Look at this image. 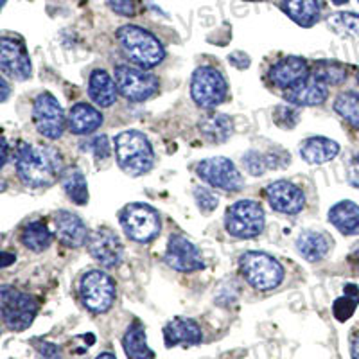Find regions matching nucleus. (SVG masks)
I'll return each mask as SVG.
<instances>
[{
    "label": "nucleus",
    "instance_id": "f257e3e1",
    "mask_svg": "<svg viewBox=\"0 0 359 359\" xmlns=\"http://www.w3.org/2000/svg\"><path fill=\"white\" fill-rule=\"evenodd\" d=\"M17 171L29 187H49L57 178H62L65 169L57 149L22 142L17 151Z\"/></svg>",
    "mask_w": 359,
    "mask_h": 359
},
{
    "label": "nucleus",
    "instance_id": "f03ea898",
    "mask_svg": "<svg viewBox=\"0 0 359 359\" xmlns=\"http://www.w3.org/2000/svg\"><path fill=\"white\" fill-rule=\"evenodd\" d=\"M115 156L124 172L130 176H140L147 172L155 163V153L140 131H123L115 137Z\"/></svg>",
    "mask_w": 359,
    "mask_h": 359
},
{
    "label": "nucleus",
    "instance_id": "7ed1b4c3",
    "mask_svg": "<svg viewBox=\"0 0 359 359\" xmlns=\"http://www.w3.org/2000/svg\"><path fill=\"white\" fill-rule=\"evenodd\" d=\"M117 38L123 45V49L130 56V60L139 63L144 69H151V67L158 65L165 57V49L156 40L155 34L139 27V25H124L117 31Z\"/></svg>",
    "mask_w": 359,
    "mask_h": 359
},
{
    "label": "nucleus",
    "instance_id": "20e7f679",
    "mask_svg": "<svg viewBox=\"0 0 359 359\" xmlns=\"http://www.w3.org/2000/svg\"><path fill=\"white\" fill-rule=\"evenodd\" d=\"M239 268L250 286L259 291L275 290L284 280L280 262L264 252H246L239 259Z\"/></svg>",
    "mask_w": 359,
    "mask_h": 359
},
{
    "label": "nucleus",
    "instance_id": "39448f33",
    "mask_svg": "<svg viewBox=\"0 0 359 359\" xmlns=\"http://www.w3.org/2000/svg\"><path fill=\"white\" fill-rule=\"evenodd\" d=\"M266 216L261 203L252 200L236 201L226 208L224 214V226L226 232L239 239H252L262 233L264 230Z\"/></svg>",
    "mask_w": 359,
    "mask_h": 359
},
{
    "label": "nucleus",
    "instance_id": "423d86ee",
    "mask_svg": "<svg viewBox=\"0 0 359 359\" xmlns=\"http://www.w3.org/2000/svg\"><path fill=\"white\" fill-rule=\"evenodd\" d=\"M0 307L8 329L17 332L25 331L38 313V302L31 294L9 286H2L0 290Z\"/></svg>",
    "mask_w": 359,
    "mask_h": 359
},
{
    "label": "nucleus",
    "instance_id": "0eeeda50",
    "mask_svg": "<svg viewBox=\"0 0 359 359\" xmlns=\"http://www.w3.org/2000/svg\"><path fill=\"white\" fill-rule=\"evenodd\" d=\"M229 85L223 74L214 67H198L192 74L191 95L198 107L216 108L226 99Z\"/></svg>",
    "mask_w": 359,
    "mask_h": 359
},
{
    "label": "nucleus",
    "instance_id": "6e6552de",
    "mask_svg": "<svg viewBox=\"0 0 359 359\" xmlns=\"http://www.w3.org/2000/svg\"><path fill=\"white\" fill-rule=\"evenodd\" d=\"M124 233L135 243H149L160 233V217L146 203H131L121 212Z\"/></svg>",
    "mask_w": 359,
    "mask_h": 359
},
{
    "label": "nucleus",
    "instance_id": "1a4fd4ad",
    "mask_svg": "<svg viewBox=\"0 0 359 359\" xmlns=\"http://www.w3.org/2000/svg\"><path fill=\"white\" fill-rule=\"evenodd\" d=\"M79 294L86 309L92 313H107L115 300V284L111 277L101 269H92L83 275Z\"/></svg>",
    "mask_w": 359,
    "mask_h": 359
},
{
    "label": "nucleus",
    "instance_id": "9d476101",
    "mask_svg": "<svg viewBox=\"0 0 359 359\" xmlns=\"http://www.w3.org/2000/svg\"><path fill=\"white\" fill-rule=\"evenodd\" d=\"M115 83H117L118 92L131 102L146 101L158 90L156 76L130 65H118L115 69Z\"/></svg>",
    "mask_w": 359,
    "mask_h": 359
},
{
    "label": "nucleus",
    "instance_id": "9b49d317",
    "mask_svg": "<svg viewBox=\"0 0 359 359\" xmlns=\"http://www.w3.org/2000/svg\"><path fill=\"white\" fill-rule=\"evenodd\" d=\"M33 121L38 133L45 139H60L65 131V114L62 104L49 92L38 95L33 104Z\"/></svg>",
    "mask_w": 359,
    "mask_h": 359
},
{
    "label": "nucleus",
    "instance_id": "f8f14e48",
    "mask_svg": "<svg viewBox=\"0 0 359 359\" xmlns=\"http://www.w3.org/2000/svg\"><path fill=\"white\" fill-rule=\"evenodd\" d=\"M196 172L208 185L223 189V191L237 192L241 191L243 185H245L241 172L237 171L232 160L224 158V156L203 160V162L198 163Z\"/></svg>",
    "mask_w": 359,
    "mask_h": 359
},
{
    "label": "nucleus",
    "instance_id": "ddd939ff",
    "mask_svg": "<svg viewBox=\"0 0 359 359\" xmlns=\"http://www.w3.org/2000/svg\"><path fill=\"white\" fill-rule=\"evenodd\" d=\"M86 248H88L92 259L104 268H114L123 261V243H121L117 233L110 229L94 230L86 241Z\"/></svg>",
    "mask_w": 359,
    "mask_h": 359
},
{
    "label": "nucleus",
    "instance_id": "4468645a",
    "mask_svg": "<svg viewBox=\"0 0 359 359\" xmlns=\"http://www.w3.org/2000/svg\"><path fill=\"white\" fill-rule=\"evenodd\" d=\"M266 200L269 207L280 214H294L302 212L306 207V194L298 185L291 184L287 180H277L266 187Z\"/></svg>",
    "mask_w": 359,
    "mask_h": 359
},
{
    "label": "nucleus",
    "instance_id": "2eb2a0df",
    "mask_svg": "<svg viewBox=\"0 0 359 359\" xmlns=\"http://www.w3.org/2000/svg\"><path fill=\"white\" fill-rule=\"evenodd\" d=\"M165 264L182 273H191V271L205 268L200 250L185 236L169 237L168 250H165Z\"/></svg>",
    "mask_w": 359,
    "mask_h": 359
},
{
    "label": "nucleus",
    "instance_id": "dca6fc26",
    "mask_svg": "<svg viewBox=\"0 0 359 359\" xmlns=\"http://www.w3.org/2000/svg\"><path fill=\"white\" fill-rule=\"evenodd\" d=\"M0 69L9 78L24 81L31 78V60L24 43L15 38L4 36L0 41Z\"/></svg>",
    "mask_w": 359,
    "mask_h": 359
},
{
    "label": "nucleus",
    "instance_id": "f3484780",
    "mask_svg": "<svg viewBox=\"0 0 359 359\" xmlns=\"http://www.w3.org/2000/svg\"><path fill=\"white\" fill-rule=\"evenodd\" d=\"M327 95H329L327 85L318 81L314 76H309V78L284 90L286 101L291 104H297V107H318L327 101Z\"/></svg>",
    "mask_w": 359,
    "mask_h": 359
},
{
    "label": "nucleus",
    "instance_id": "a211bd4d",
    "mask_svg": "<svg viewBox=\"0 0 359 359\" xmlns=\"http://www.w3.org/2000/svg\"><path fill=\"white\" fill-rule=\"evenodd\" d=\"M54 230H56L57 239L69 248H79L88 241V230L86 224L79 216L67 210H60L54 216Z\"/></svg>",
    "mask_w": 359,
    "mask_h": 359
},
{
    "label": "nucleus",
    "instance_id": "6ab92c4d",
    "mask_svg": "<svg viewBox=\"0 0 359 359\" xmlns=\"http://www.w3.org/2000/svg\"><path fill=\"white\" fill-rule=\"evenodd\" d=\"M311 76V67L304 57L298 56H287L275 63L271 72H269V79L273 81L275 86L286 90L290 86L297 85L298 81L309 78Z\"/></svg>",
    "mask_w": 359,
    "mask_h": 359
},
{
    "label": "nucleus",
    "instance_id": "aec40b11",
    "mask_svg": "<svg viewBox=\"0 0 359 359\" xmlns=\"http://www.w3.org/2000/svg\"><path fill=\"white\" fill-rule=\"evenodd\" d=\"M201 338L203 334L200 325L191 318H175L163 327V339L169 348L176 345H185V347L198 345Z\"/></svg>",
    "mask_w": 359,
    "mask_h": 359
},
{
    "label": "nucleus",
    "instance_id": "412c9836",
    "mask_svg": "<svg viewBox=\"0 0 359 359\" xmlns=\"http://www.w3.org/2000/svg\"><path fill=\"white\" fill-rule=\"evenodd\" d=\"M88 95L97 107H111L115 99H117V83H114V79H111V76L107 70H94V72L90 74Z\"/></svg>",
    "mask_w": 359,
    "mask_h": 359
},
{
    "label": "nucleus",
    "instance_id": "4be33fe9",
    "mask_svg": "<svg viewBox=\"0 0 359 359\" xmlns=\"http://www.w3.org/2000/svg\"><path fill=\"white\" fill-rule=\"evenodd\" d=\"M329 221L343 236H359V205L354 201H339L329 210Z\"/></svg>",
    "mask_w": 359,
    "mask_h": 359
},
{
    "label": "nucleus",
    "instance_id": "5701e85b",
    "mask_svg": "<svg viewBox=\"0 0 359 359\" xmlns=\"http://www.w3.org/2000/svg\"><path fill=\"white\" fill-rule=\"evenodd\" d=\"M339 153V144L327 137H311L300 146V156L309 163H327Z\"/></svg>",
    "mask_w": 359,
    "mask_h": 359
},
{
    "label": "nucleus",
    "instance_id": "b1692460",
    "mask_svg": "<svg viewBox=\"0 0 359 359\" xmlns=\"http://www.w3.org/2000/svg\"><path fill=\"white\" fill-rule=\"evenodd\" d=\"M331 248L329 237L322 232H314V230H306L298 236L297 250L306 261L318 262L325 257Z\"/></svg>",
    "mask_w": 359,
    "mask_h": 359
},
{
    "label": "nucleus",
    "instance_id": "393cba45",
    "mask_svg": "<svg viewBox=\"0 0 359 359\" xmlns=\"http://www.w3.org/2000/svg\"><path fill=\"white\" fill-rule=\"evenodd\" d=\"M102 124L101 111L95 110L94 107H90L86 102H79L76 107H72L69 114V128L72 133L76 135H88L92 131L97 130Z\"/></svg>",
    "mask_w": 359,
    "mask_h": 359
},
{
    "label": "nucleus",
    "instance_id": "a878e982",
    "mask_svg": "<svg viewBox=\"0 0 359 359\" xmlns=\"http://www.w3.org/2000/svg\"><path fill=\"white\" fill-rule=\"evenodd\" d=\"M282 11L286 13L294 24L311 27L318 22L320 4L318 0H282Z\"/></svg>",
    "mask_w": 359,
    "mask_h": 359
},
{
    "label": "nucleus",
    "instance_id": "bb28decb",
    "mask_svg": "<svg viewBox=\"0 0 359 359\" xmlns=\"http://www.w3.org/2000/svg\"><path fill=\"white\" fill-rule=\"evenodd\" d=\"M123 347L128 359H155V352L147 345L146 329L139 322L131 323L128 327V331L123 339Z\"/></svg>",
    "mask_w": 359,
    "mask_h": 359
},
{
    "label": "nucleus",
    "instance_id": "cd10ccee",
    "mask_svg": "<svg viewBox=\"0 0 359 359\" xmlns=\"http://www.w3.org/2000/svg\"><path fill=\"white\" fill-rule=\"evenodd\" d=\"M232 118L224 114H212L207 115L200 121V131L208 142L221 144L232 135Z\"/></svg>",
    "mask_w": 359,
    "mask_h": 359
},
{
    "label": "nucleus",
    "instance_id": "c85d7f7f",
    "mask_svg": "<svg viewBox=\"0 0 359 359\" xmlns=\"http://www.w3.org/2000/svg\"><path fill=\"white\" fill-rule=\"evenodd\" d=\"M62 185L65 189L67 196L74 201L76 205H86L88 203V185H86V178L78 168H69L63 171L62 175Z\"/></svg>",
    "mask_w": 359,
    "mask_h": 359
},
{
    "label": "nucleus",
    "instance_id": "c756f323",
    "mask_svg": "<svg viewBox=\"0 0 359 359\" xmlns=\"http://www.w3.org/2000/svg\"><path fill=\"white\" fill-rule=\"evenodd\" d=\"M20 237L25 248H29L31 252L36 253L47 250L50 246V243H53V233L47 229V224L40 223V221L25 224Z\"/></svg>",
    "mask_w": 359,
    "mask_h": 359
},
{
    "label": "nucleus",
    "instance_id": "7c9ffc66",
    "mask_svg": "<svg viewBox=\"0 0 359 359\" xmlns=\"http://www.w3.org/2000/svg\"><path fill=\"white\" fill-rule=\"evenodd\" d=\"M311 74L325 85H339L347 78V65L332 62V60H322V62L314 63Z\"/></svg>",
    "mask_w": 359,
    "mask_h": 359
},
{
    "label": "nucleus",
    "instance_id": "2f4dec72",
    "mask_svg": "<svg viewBox=\"0 0 359 359\" xmlns=\"http://www.w3.org/2000/svg\"><path fill=\"white\" fill-rule=\"evenodd\" d=\"M329 27L343 38L359 36V15L348 11L334 13L329 17Z\"/></svg>",
    "mask_w": 359,
    "mask_h": 359
},
{
    "label": "nucleus",
    "instance_id": "473e14b6",
    "mask_svg": "<svg viewBox=\"0 0 359 359\" xmlns=\"http://www.w3.org/2000/svg\"><path fill=\"white\" fill-rule=\"evenodd\" d=\"M334 110L347 123H351L354 128H359V94H354V92L339 94L334 101Z\"/></svg>",
    "mask_w": 359,
    "mask_h": 359
},
{
    "label": "nucleus",
    "instance_id": "72a5a7b5",
    "mask_svg": "<svg viewBox=\"0 0 359 359\" xmlns=\"http://www.w3.org/2000/svg\"><path fill=\"white\" fill-rule=\"evenodd\" d=\"M243 163H245L246 171L252 176L264 175L268 169H278L284 162H278L277 155H262L257 151H248L243 156Z\"/></svg>",
    "mask_w": 359,
    "mask_h": 359
},
{
    "label": "nucleus",
    "instance_id": "f704fd0d",
    "mask_svg": "<svg viewBox=\"0 0 359 359\" xmlns=\"http://www.w3.org/2000/svg\"><path fill=\"white\" fill-rule=\"evenodd\" d=\"M359 304V291H355L354 294H347L341 298H338L334 302V316L339 320V322H345L348 320L354 314L355 307Z\"/></svg>",
    "mask_w": 359,
    "mask_h": 359
},
{
    "label": "nucleus",
    "instance_id": "c9c22d12",
    "mask_svg": "<svg viewBox=\"0 0 359 359\" xmlns=\"http://www.w3.org/2000/svg\"><path fill=\"white\" fill-rule=\"evenodd\" d=\"M194 200H196V205L205 214H210L212 210H216L217 203H219V198L207 187L194 189Z\"/></svg>",
    "mask_w": 359,
    "mask_h": 359
},
{
    "label": "nucleus",
    "instance_id": "e433bc0d",
    "mask_svg": "<svg viewBox=\"0 0 359 359\" xmlns=\"http://www.w3.org/2000/svg\"><path fill=\"white\" fill-rule=\"evenodd\" d=\"M273 121L277 123L278 128H294L298 123V111L290 107H278L273 111Z\"/></svg>",
    "mask_w": 359,
    "mask_h": 359
},
{
    "label": "nucleus",
    "instance_id": "4c0bfd02",
    "mask_svg": "<svg viewBox=\"0 0 359 359\" xmlns=\"http://www.w3.org/2000/svg\"><path fill=\"white\" fill-rule=\"evenodd\" d=\"M90 147H92V151L95 153V156L101 160L108 158L110 156V140H108L107 135H101V137H95L92 142H90Z\"/></svg>",
    "mask_w": 359,
    "mask_h": 359
},
{
    "label": "nucleus",
    "instance_id": "58836bf2",
    "mask_svg": "<svg viewBox=\"0 0 359 359\" xmlns=\"http://www.w3.org/2000/svg\"><path fill=\"white\" fill-rule=\"evenodd\" d=\"M107 4L115 13L123 15V17H131L135 15V4L133 0H107Z\"/></svg>",
    "mask_w": 359,
    "mask_h": 359
},
{
    "label": "nucleus",
    "instance_id": "ea45409f",
    "mask_svg": "<svg viewBox=\"0 0 359 359\" xmlns=\"http://www.w3.org/2000/svg\"><path fill=\"white\" fill-rule=\"evenodd\" d=\"M38 348V354H40L41 359H60L62 358V352H60V348L56 347V345H53V343H38L36 345Z\"/></svg>",
    "mask_w": 359,
    "mask_h": 359
},
{
    "label": "nucleus",
    "instance_id": "a19ab883",
    "mask_svg": "<svg viewBox=\"0 0 359 359\" xmlns=\"http://www.w3.org/2000/svg\"><path fill=\"white\" fill-rule=\"evenodd\" d=\"M229 62L233 63V65H236L237 69H248L250 57L246 56L245 53H239V50H237V53L230 54V56H229Z\"/></svg>",
    "mask_w": 359,
    "mask_h": 359
},
{
    "label": "nucleus",
    "instance_id": "79ce46f5",
    "mask_svg": "<svg viewBox=\"0 0 359 359\" xmlns=\"http://www.w3.org/2000/svg\"><path fill=\"white\" fill-rule=\"evenodd\" d=\"M351 352H352V359H359V332L355 334V338L352 339Z\"/></svg>",
    "mask_w": 359,
    "mask_h": 359
},
{
    "label": "nucleus",
    "instance_id": "37998d69",
    "mask_svg": "<svg viewBox=\"0 0 359 359\" xmlns=\"http://www.w3.org/2000/svg\"><path fill=\"white\" fill-rule=\"evenodd\" d=\"M0 86H2V99H0V101L6 102L9 97V86H8V81H6L4 78L0 79Z\"/></svg>",
    "mask_w": 359,
    "mask_h": 359
},
{
    "label": "nucleus",
    "instance_id": "c03bdc74",
    "mask_svg": "<svg viewBox=\"0 0 359 359\" xmlns=\"http://www.w3.org/2000/svg\"><path fill=\"white\" fill-rule=\"evenodd\" d=\"M348 261H351L352 264L359 269V245L351 252V257H348Z\"/></svg>",
    "mask_w": 359,
    "mask_h": 359
},
{
    "label": "nucleus",
    "instance_id": "a18cd8bd",
    "mask_svg": "<svg viewBox=\"0 0 359 359\" xmlns=\"http://www.w3.org/2000/svg\"><path fill=\"white\" fill-rule=\"evenodd\" d=\"M8 162V140L2 139V165H6Z\"/></svg>",
    "mask_w": 359,
    "mask_h": 359
},
{
    "label": "nucleus",
    "instance_id": "49530a36",
    "mask_svg": "<svg viewBox=\"0 0 359 359\" xmlns=\"http://www.w3.org/2000/svg\"><path fill=\"white\" fill-rule=\"evenodd\" d=\"M95 359H117V358H115L114 354H110V352H104V354H99Z\"/></svg>",
    "mask_w": 359,
    "mask_h": 359
},
{
    "label": "nucleus",
    "instance_id": "de8ad7c7",
    "mask_svg": "<svg viewBox=\"0 0 359 359\" xmlns=\"http://www.w3.org/2000/svg\"><path fill=\"white\" fill-rule=\"evenodd\" d=\"M2 255H4V262H2V266H4V268H6V266H8L11 261H15V257H9L8 253H2Z\"/></svg>",
    "mask_w": 359,
    "mask_h": 359
},
{
    "label": "nucleus",
    "instance_id": "09e8293b",
    "mask_svg": "<svg viewBox=\"0 0 359 359\" xmlns=\"http://www.w3.org/2000/svg\"><path fill=\"white\" fill-rule=\"evenodd\" d=\"M332 2H334L336 6H343V4H347L348 0H332Z\"/></svg>",
    "mask_w": 359,
    "mask_h": 359
},
{
    "label": "nucleus",
    "instance_id": "8fccbe9b",
    "mask_svg": "<svg viewBox=\"0 0 359 359\" xmlns=\"http://www.w3.org/2000/svg\"><path fill=\"white\" fill-rule=\"evenodd\" d=\"M354 162H355V168H358V171H359V153L354 156Z\"/></svg>",
    "mask_w": 359,
    "mask_h": 359
},
{
    "label": "nucleus",
    "instance_id": "3c124183",
    "mask_svg": "<svg viewBox=\"0 0 359 359\" xmlns=\"http://www.w3.org/2000/svg\"><path fill=\"white\" fill-rule=\"evenodd\" d=\"M6 4V0H2V6H4Z\"/></svg>",
    "mask_w": 359,
    "mask_h": 359
},
{
    "label": "nucleus",
    "instance_id": "603ef678",
    "mask_svg": "<svg viewBox=\"0 0 359 359\" xmlns=\"http://www.w3.org/2000/svg\"><path fill=\"white\" fill-rule=\"evenodd\" d=\"M358 83H359V72H358Z\"/></svg>",
    "mask_w": 359,
    "mask_h": 359
}]
</instances>
